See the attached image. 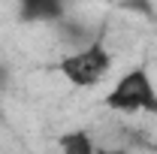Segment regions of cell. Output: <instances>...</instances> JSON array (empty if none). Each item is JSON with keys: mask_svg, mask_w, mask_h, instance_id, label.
Masks as SVG:
<instances>
[{"mask_svg": "<svg viewBox=\"0 0 157 154\" xmlns=\"http://www.w3.org/2000/svg\"><path fill=\"white\" fill-rule=\"evenodd\" d=\"M103 106L112 109V112H148L157 115V85L148 67H133L127 70L124 76L118 79L115 85L109 88V94L103 97Z\"/></svg>", "mask_w": 157, "mask_h": 154, "instance_id": "1", "label": "cell"}, {"mask_svg": "<svg viewBox=\"0 0 157 154\" xmlns=\"http://www.w3.org/2000/svg\"><path fill=\"white\" fill-rule=\"evenodd\" d=\"M109 70H112V52L106 48L103 37H97L85 48L67 52L63 58L55 60V73L76 88H94Z\"/></svg>", "mask_w": 157, "mask_h": 154, "instance_id": "2", "label": "cell"}, {"mask_svg": "<svg viewBox=\"0 0 157 154\" xmlns=\"http://www.w3.org/2000/svg\"><path fill=\"white\" fill-rule=\"evenodd\" d=\"M18 18L24 24H60L67 18V6L58 0H24L18 6Z\"/></svg>", "mask_w": 157, "mask_h": 154, "instance_id": "3", "label": "cell"}, {"mask_svg": "<svg viewBox=\"0 0 157 154\" xmlns=\"http://www.w3.org/2000/svg\"><path fill=\"white\" fill-rule=\"evenodd\" d=\"M58 27V37L76 52V48H85V45H91L97 37H103V30H97V33H91L88 27H85V21H73V18H63L60 24H55Z\"/></svg>", "mask_w": 157, "mask_h": 154, "instance_id": "4", "label": "cell"}, {"mask_svg": "<svg viewBox=\"0 0 157 154\" xmlns=\"http://www.w3.org/2000/svg\"><path fill=\"white\" fill-rule=\"evenodd\" d=\"M58 148H60V154H97L100 151L88 130H67V133H60Z\"/></svg>", "mask_w": 157, "mask_h": 154, "instance_id": "5", "label": "cell"}, {"mask_svg": "<svg viewBox=\"0 0 157 154\" xmlns=\"http://www.w3.org/2000/svg\"><path fill=\"white\" fill-rule=\"evenodd\" d=\"M97 154H130L127 148H100Z\"/></svg>", "mask_w": 157, "mask_h": 154, "instance_id": "6", "label": "cell"}]
</instances>
